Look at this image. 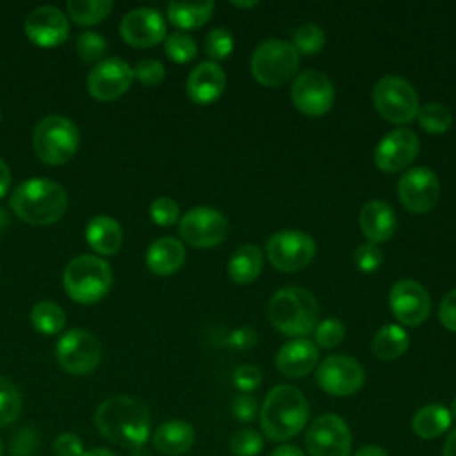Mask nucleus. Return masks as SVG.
I'll return each instance as SVG.
<instances>
[{
    "label": "nucleus",
    "mask_w": 456,
    "mask_h": 456,
    "mask_svg": "<svg viewBox=\"0 0 456 456\" xmlns=\"http://www.w3.org/2000/svg\"><path fill=\"white\" fill-rule=\"evenodd\" d=\"M269 319L280 333L303 338L319 324V303L306 289L285 287L273 294Z\"/></svg>",
    "instance_id": "20e7f679"
},
{
    "label": "nucleus",
    "mask_w": 456,
    "mask_h": 456,
    "mask_svg": "<svg viewBox=\"0 0 456 456\" xmlns=\"http://www.w3.org/2000/svg\"><path fill=\"white\" fill-rule=\"evenodd\" d=\"M30 322L37 333L43 335H55L59 333L66 324V314L61 305L43 299L34 305L30 310Z\"/></svg>",
    "instance_id": "7c9ffc66"
},
{
    "label": "nucleus",
    "mask_w": 456,
    "mask_h": 456,
    "mask_svg": "<svg viewBox=\"0 0 456 456\" xmlns=\"http://www.w3.org/2000/svg\"><path fill=\"white\" fill-rule=\"evenodd\" d=\"M226 86L224 69L212 61L200 62L187 77V96L198 105H208L221 98Z\"/></svg>",
    "instance_id": "412c9836"
},
{
    "label": "nucleus",
    "mask_w": 456,
    "mask_h": 456,
    "mask_svg": "<svg viewBox=\"0 0 456 456\" xmlns=\"http://www.w3.org/2000/svg\"><path fill=\"white\" fill-rule=\"evenodd\" d=\"M180 237L194 248H214L219 246L228 232L230 224L223 212L212 207H196L185 212L178 223Z\"/></svg>",
    "instance_id": "9d476101"
},
{
    "label": "nucleus",
    "mask_w": 456,
    "mask_h": 456,
    "mask_svg": "<svg viewBox=\"0 0 456 456\" xmlns=\"http://www.w3.org/2000/svg\"><path fill=\"white\" fill-rule=\"evenodd\" d=\"M410 337L399 324L381 326L372 338V351L379 360H395L406 353Z\"/></svg>",
    "instance_id": "c756f323"
},
{
    "label": "nucleus",
    "mask_w": 456,
    "mask_h": 456,
    "mask_svg": "<svg viewBox=\"0 0 456 456\" xmlns=\"http://www.w3.org/2000/svg\"><path fill=\"white\" fill-rule=\"evenodd\" d=\"M130 456H151V454H150V451H148L144 445H141V447L132 449V451H130Z\"/></svg>",
    "instance_id": "13d9d810"
},
{
    "label": "nucleus",
    "mask_w": 456,
    "mask_h": 456,
    "mask_svg": "<svg viewBox=\"0 0 456 456\" xmlns=\"http://www.w3.org/2000/svg\"><path fill=\"white\" fill-rule=\"evenodd\" d=\"M452 419L449 410L444 404L433 403V404H426L422 408H419L411 419V429L417 436L424 438V440H433L440 435H444L449 426H451Z\"/></svg>",
    "instance_id": "cd10ccee"
},
{
    "label": "nucleus",
    "mask_w": 456,
    "mask_h": 456,
    "mask_svg": "<svg viewBox=\"0 0 456 456\" xmlns=\"http://www.w3.org/2000/svg\"><path fill=\"white\" fill-rule=\"evenodd\" d=\"M23 27L27 37L41 48L59 46L69 36V23L66 14L53 5H41L30 11Z\"/></svg>",
    "instance_id": "aec40b11"
},
{
    "label": "nucleus",
    "mask_w": 456,
    "mask_h": 456,
    "mask_svg": "<svg viewBox=\"0 0 456 456\" xmlns=\"http://www.w3.org/2000/svg\"><path fill=\"white\" fill-rule=\"evenodd\" d=\"M0 456H2V444H0Z\"/></svg>",
    "instance_id": "680f3d73"
},
{
    "label": "nucleus",
    "mask_w": 456,
    "mask_h": 456,
    "mask_svg": "<svg viewBox=\"0 0 456 456\" xmlns=\"http://www.w3.org/2000/svg\"><path fill=\"white\" fill-rule=\"evenodd\" d=\"M84 452V444L75 433H62L53 440L55 456H82Z\"/></svg>",
    "instance_id": "49530a36"
},
{
    "label": "nucleus",
    "mask_w": 456,
    "mask_h": 456,
    "mask_svg": "<svg viewBox=\"0 0 456 456\" xmlns=\"http://www.w3.org/2000/svg\"><path fill=\"white\" fill-rule=\"evenodd\" d=\"M214 12V2H171L167 4V20L182 30L203 27Z\"/></svg>",
    "instance_id": "c85d7f7f"
},
{
    "label": "nucleus",
    "mask_w": 456,
    "mask_h": 456,
    "mask_svg": "<svg viewBox=\"0 0 456 456\" xmlns=\"http://www.w3.org/2000/svg\"><path fill=\"white\" fill-rule=\"evenodd\" d=\"M82 456H116V454L105 447H94V449L86 451Z\"/></svg>",
    "instance_id": "6e6d98bb"
},
{
    "label": "nucleus",
    "mask_w": 456,
    "mask_h": 456,
    "mask_svg": "<svg viewBox=\"0 0 456 456\" xmlns=\"http://www.w3.org/2000/svg\"><path fill=\"white\" fill-rule=\"evenodd\" d=\"M114 7L110 0H69L66 4L69 18L78 25L100 23Z\"/></svg>",
    "instance_id": "2f4dec72"
},
{
    "label": "nucleus",
    "mask_w": 456,
    "mask_h": 456,
    "mask_svg": "<svg viewBox=\"0 0 456 456\" xmlns=\"http://www.w3.org/2000/svg\"><path fill=\"white\" fill-rule=\"evenodd\" d=\"M308 413V401L299 388L276 385L260 408V428L269 440L285 442L306 426Z\"/></svg>",
    "instance_id": "f03ea898"
},
{
    "label": "nucleus",
    "mask_w": 456,
    "mask_h": 456,
    "mask_svg": "<svg viewBox=\"0 0 456 456\" xmlns=\"http://www.w3.org/2000/svg\"><path fill=\"white\" fill-rule=\"evenodd\" d=\"M185 262V248L175 237H160L146 251V265L159 276L175 274Z\"/></svg>",
    "instance_id": "393cba45"
},
{
    "label": "nucleus",
    "mask_w": 456,
    "mask_h": 456,
    "mask_svg": "<svg viewBox=\"0 0 456 456\" xmlns=\"http://www.w3.org/2000/svg\"><path fill=\"white\" fill-rule=\"evenodd\" d=\"M305 445L310 456H349L351 431L342 417L322 413L310 422Z\"/></svg>",
    "instance_id": "f8f14e48"
},
{
    "label": "nucleus",
    "mask_w": 456,
    "mask_h": 456,
    "mask_svg": "<svg viewBox=\"0 0 456 456\" xmlns=\"http://www.w3.org/2000/svg\"><path fill=\"white\" fill-rule=\"evenodd\" d=\"M107 52V41L103 36L93 30H86L77 39V53L84 62H100Z\"/></svg>",
    "instance_id": "4c0bfd02"
},
{
    "label": "nucleus",
    "mask_w": 456,
    "mask_h": 456,
    "mask_svg": "<svg viewBox=\"0 0 456 456\" xmlns=\"http://www.w3.org/2000/svg\"><path fill=\"white\" fill-rule=\"evenodd\" d=\"M317 385L330 395H351L356 394L365 381V370L362 363L346 354L326 356L315 372Z\"/></svg>",
    "instance_id": "4468645a"
},
{
    "label": "nucleus",
    "mask_w": 456,
    "mask_h": 456,
    "mask_svg": "<svg viewBox=\"0 0 456 456\" xmlns=\"http://www.w3.org/2000/svg\"><path fill=\"white\" fill-rule=\"evenodd\" d=\"M353 260H354L356 267H358L362 273H374V271H378V269L381 267V264H383V253H381V249L378 248V244L363 242V244H360V246L354 249Z\"/></svg>",
    "instance_id": "37998d69"
},
{
    "label": "nucleus",
    "mask_w": 456,
    "mask_h": 456,
    "mask_svg": "<svg viewBox=\"0 0 456 456\" xmlns=\"http://www.w3.org/2000/svg\"><path fill=\"white\" fill-rule=\"evenodd\" d=\"M134 78H137L142 86L153 87L159 86L166 77V68L157 59H142L132 68Z\"/></svg>",
    "instance_id": "79ce46f5"
},
{
    "label": "nucleus",
    "mask_w": 456,
    "mask_h": 456,
    "mask_svg": "<svg viewBox=\"0 0 456 456\" xmlns=\"http://www.w3.org/2000/svg\"><path fill=\"white\" fill-rule=\"evenodd\" d=\"M66 294L82 305H91L107 296L112 287L110 265L94 255H78L64 269Z\"/></svg>",
    "instance_id": "39448f33"
},
{
    "label": "nucleus",
    "mask_w": 456,
    "mask_h": 456,
    "mask_svg": "<svg viewBox=\"0 0 456 456\" xmlns=\"http://www.w3.org/2000/svg\"><path fill=\"white\" fill-rule=\"evenodd\" d=\"M98 431L121 447H141L150 436V411L135 397L112 395L94 411Z\"/></svg>",
    "instance_id": "f257e3e1"
},
{
    "label": "nucleus",
    "mask_w": 456,
    "mask_h": 456,
    "mask_svg": "<svg viewBox=\"0 0 456 456\" xmlns=\"http://www.w3.org/2000/svg\"><path fill=\"white\" fill-rule=\"evenodd\" d=\"M55 358L59 365L75 376H84L93 372L102 360V347L94 335L84 330L66 331L57 346Z\"/></svg>",
    "instance_id": "9b49d317"
},
{
    "label": "nucleus",
    "mask_w": 456,
    "mask_h": 456,
    "mask_svg": "<svg viewBox=\"0 0 456 456\" xmlns=\"http://www.w3.org/2000/svg\"><path fill=\"white\" fill-rule=\"evenodd\" d=\"M442 456H456V428L447 435L442 449Z\"/></svg>",
    "instance_id": "864d4df0"
},
{
    "label": "nucleus",
    "mask_w": 456,
    "mask_h": 456,
    "mask_svg": "<svg viewBox=\"0 0 456 456\" xmlns=\"http://www.w3.org/2000/svg\"><path fill=\"white\" fill-rule=\"evenodd\" d=\"M264 256L256 244H244L235 249L228 262V276L237 285H248L258 278Z\"/></svg>",
    "instance_id": "bb28decb"
},
{
    "label": "nucleus",
    "mask_w": 456,
    "mask_h": 456,
    "mask_svg": "<svg viewBox=\"0 0 456 456\" xmlns=\"http://www.w3.org/2000/svg\"><path fill=\"white\" fill-rule=\"evenodd\" d=\"M233 383L242 394H249V392H253L260 387L262 370L256 365H251V363L239 365L233 372Z\"/></svg>",
    "instance_id": "c03bdc74"
},
{
    "label": "nucleus",
    "mask_w": 456,
    "mask_h": 456,
    "mask_svg": "<svg viewBox=\"0 0 456 456\" xmlns=\"http://www.w3.org/2000/svg\"><path fill=\"white\" fill-rule=\"evenodd\" d=\"M119 32L130 46L150 48L166 39V20L155 9L137 7L123 16Z\"/></svg>",
    "instance_id": "6ab92c4d"
},
{
    "label": "nucleus",
    "mask_w": 456,
    "mask_h": 456,
    "mask_svg": "<svg viewBox=\"0 0 456 456\" xmlns=\"http://www.w3.org/2000/svg\"><path fill=\"white\" fill-rule=\"evenodd\" d=\"M397 196L408 212H429L440 196V182L436 173L426 166L406 169L397 182Z\"/></svg>",
    "instance_id": "2eb2a0df"
},
{
    "label": "nucleus",
    "mask_w": 456,
    "mask_h": 456,
    "mask_svg": "<svg viewBox=\"0 0 456 456\" xmlns=\"http://www.w3.org/2000/svg\"><path fill=\"white\" fill-rule=\"evenodd\" d=\"M36 449V435L32 429H23L12 440V454L16 456H30Z\"/></svg>",
    "instance_id": "8fccbe9b"
},
{
    "label": "nucleus",
    "mask_w": 456,
    "mask_h": 456,
    "mask_svg": "<svg viewBox=\"0 0 456 456\" xmlns=\"http://www.w3.org/2000/svg\"><path fill=\"white\" fill-rule=\"evenodd\" d=\"M372 103L383 119L395 125L413 121L420 109V100L413 86L395 75H387L376 82Z\"/></svg>",
    "instance_id": "6e6552de"
},
{
    "label": "nucleus",
    "mask_w": 456,
    "mask_h": 456,
    "mask_svg": "<svg viewBox=\"0 0 456 456\" xmlns=\"http://www.w3.org/2000/svg\"><path fill=\"white\" fill-rule=\"evenodd\" d=\"M388 305L394 317L404 326L422 324L431 312V299L428 290L424 285L410 278H403L392 285Z\"/></svg>",
    "instance_id": "f3484780"
},
{
    "label": "nucleus",
    "mask_w": 456,
    "mask_h": 456,
    "mask_svg": "<svg viewBox=\"0 0 456 456\" xmlns=\"http://www.w3.org/2000/svg\"><path fill=\"white\" fill-rule=\"evenodd\" d=\"M420 141L410 128H394L381 137L374 148L372 160L378 169L385 173H397L406 169L419 155Z\"/></svg>",
    "instance_id": "dca6fc26"
},
{
    "label": "nucleus",
    "mask_w": 456,
    "mask_h": 456,
    "mask_svg": "<svg viewBox=\"0 0 456 456\" xmlns=\"http://www.w3.org/2000/svg\"><path fill=\"white\" fill-rule=\"evenodd\" d=\"M80 134L77 125L64 116H46L34 128V150L50 166L69 162L78 148Z\"/></svg>",
    "instance_id": "423d86ee"
},
{
    "label": "nucleus",
    "mask_w": 456,
    "mask_h": 456,
    "mask_svg": "<svg viewBox=\"0 0 456 456\" xmlns=\"http://www.w3.org/2000/svg\"><path fill=\"white\" fill-rule=\"evenodd\" d=\"M449 413H451V419H454V420H456V397H454V401H452V404H451Z\"/></svg>",
    "instance_id": "052dcab7"
},
{
    "label": "nucleus",
    "mask_w": 456,
    "mask_h": 456,
    "mask_svg": "<svg viewBox=\"0 0 456 456\" xmlns=\"http://www.w3.org/2000/svg\"><path fill=\"white\" fill-rule=\"evenodd\" d=\"M417 119H419V125L428 134H435V135L447 132L451 128V123H452V116H451L449 107L444 105V103H438V102H429V103L422 105L419 109Z\"/></svg>",
    "instance_id": "473e14b6"
},
{
    "label": "nucleus",
    "mask_w": 456,
    "mask_h": 456,
    "mask_svg": "<svg viewBox=\"0 0 456 456\" xmlns=\"http://www.w3.org/2000/svg\"><path fill=\"white\" fill-rule=\"evenodd\" d=\"M196 438V431L194 428L180 419H171L162 422L153 436H151V444L153 447L167 456H178L187 452Z\"/></svg>",
    "instance_id": "b1692460"
},
{
    "label": "nucleus",
    "mask_w": 456,
    "mask_h": 456,
    "mask_svg": "<svg viewBox=\"0 0 456 456\" xmlns=\"http://www.w3.org/2000/svg\"><path fill=\"white\" fill-rule=\"evenodd\" d=\"M164 52L173 62L185 64L196 57L198 46H196V41L189 34L173 32V34L166 36V39H164Z\"/></svg>",
    "instance_id": "c9c22d12"
},
{
    "label": "nucleus",
    "mask_w": 456,
    "mask_h": 456,
    "mask_svg": "<svg viewBox=\"0 0 456 456\" xmlns=\"http://www.w3.org/2000/svg\"><path fill=\"white\" fill-rule=\"evenodd\" d=\"M324 43H326L324 30L314 23H305L297 27L292 34V46L296 48L297 53H303V55L319 53L324 48Z\"/></svg>",
    "instance_id": "72a5a7b5"
},
{
    "label": "nucleus",
    "mask_w": 456,
    "mask_h": 456,
    "mask_svg": "<svg viewBox=\"0 0 456 456\" xmlns=\"http://www.w3.org/2000/svg\"><path fill=\"white\" fill-rule=\"evenodd\" d=\"M315 240L299 230H281L269 237L265 255L274 269L294 273L306 267L315 256Z\"/></svg>",
    "instance_id": "1a4fd4ad"
},
{
    "label": "nucleus",
    "mask_w": 456,
    "mask_h": 456,
    "mask_svg": "<svg viewBox=\"0 0 456 456\" xmlns=\"http://www.w3.org/2000/svg\"><path fill=\"white\" fill-rule=\"evenodd\" d=\"M9 205L25 223L45 226L62 217L68 207V198L57 182L48 178H30L14 189Z\"/></svg>",
    "instance_id": "7ed1b4c3"
},
{
    "label": "nucleus",
    "mask_w": 456,
    "mask_h": 456,
    "mask_svg": "<svg viewBox=\"0 0 456 456\" xmlns=\"http://www.w3.org/2000/svg\"><path fill=\"white\" fill-rule=\"evenodd\" d=\"M258 342V337H256V331L251 328V326H240V328H235L233 331H230V335L226 337V346L230 349H235V351H248V349H253Z\"/></svg>",
    "instance_id": "a18cd8bd"
},
{
    "label": "nucleus",
    "mask_w": 456,
    "mask_h": 456,
    "mask_svg": "<svg viewBox=\"0 0 456 456\" xmlns=\"http://www.w3.org/2000/svg\"><path fill=\"white\" fill-rule=\"evenodd\" d=\"M134 80L132 68L119 57L102 59L87 75V91L100 102H110L125 94Z\"/></svg>",
    "instance_id": "a211bd4d"
},
{
    "label": "nucleus",
    "mask_w": 456,
    "mask_h": 456,
    "mask_svg": "<svg viewBox=\"0 0 456 456\" xmlns=\"http://www.w3.org/2000/svg\"><path fill=\"white\" fill-rule=\"evenodd\" d=\"M438 321L445 330L456 331V289L447 292L440 301Z\"/></svg>",
    "instance_id": "09e8293b"
},
{
    "label": "nucleus",
    "mask_w": 456,
    "mask_h": 456,
    "mask_svg": "<svg viewBox=\"0 0 456 456\" xmlns=\"http://www.w3.org/2000/svg\"><path fill=\"white\" fill-rule=\"evenodd\" d=\"M290 100L301 114L317 118L333 107L335 87L322 71L306 69L292 80Z\"/></svg>",
    "instance_id": "ddd939ff"
},
{
    "label": "nucleus",
    "mask_w": 456,
    "mask_h": 456,
    "mask_svg": "<svg viewBox=\"0 0 456 456\" xmlns=\"http://www.w3.org/2000/svg\"><path fill=\"white\" fill-rule=\"evenodd\" d=\"M11 180H12V176H11L9 166L0 159V198H4L9 192Z\"/></svg>",
    "instance_id": "3c124183"
},
{
    "label": "nucleus",
    "mask_w": 456,
    "mask_h": 456,
    "mask_svg": "<svg viewBox=\"0 0 456 456\" xmlns=\"http://www.w3.org/2000/svg\"><path fill=\"white\" fill-rule=\"evenodd\" d=\"M319 362V349L308 338H292L280 347L274 363L287 378H303L315 369Z\"/></svg>",
    "instance_id": "4be33fe9"
},
{
    "label": "nucleus",
    "mask_w": 456,
    "mask_h": 456,
    "mask_svg": "<svg viewBox=\"0 0 456 456\" xmlns=\"http://www.w3.org/2000/svg\"><path fill=\"white\" fill-rule=\"evenodd\" d=\"M7 226H9V216H7V212L0 207V233L5 232Z\"/></svg>",
    "instance_id": "4d7b16f0"
},
{
    "label": "nucleus",
    "mask_w": 456,
    "mask_h": 456,
    "mask_svg": "<svg viewBox=\"0 0 456 456\" xmlns=\"http://www.w3.org/2000/svg\"><path fill=\"white\" fill-rule=\"evenodd\" d=\"M299 66V53L285 39L262 41L249 61L253 78L267 87H276L292 78Z\"/></svg>",
    "instance_id": "0eeeda50"
},
{
    "label": "nucleus",
    "mask_w": 456,
    "mask_h": 456,
    "mask_svg": "<svg viewBox=\"0 0 456 456\" xmlns=\"http://www.w3.org/2000/svg\"><path fill=\"white\" fill-rule=\"evenodd\" d=\"M269 456H306V454L296 445H280Z\"/></svg>",
    "instance_id": "603ef678"
},
{
    "label": "nucleus",
    "mask_w": 456,
    "mask_h": 456,
    "mask_svg": "<svg viewBox=\"0 0 456 456\" xmlns=\"http://www.w3.org/2000/svg\"><path fill=\"white\" fill-rule=\"evenodd\" d=\"M344 337H346V326L338 319H324L314 330V338H315L314 344L324 349L337 347L344 340Z\"/></svg>",
    "instance_id": "58836bf2"
},
{
    "label": "nucleus",
    "mask_w": 456,
    "mask_h": 456,
    "mask_svg": "<svg viewBox=\"0 0 456 456\" xmlns=\"http://www.w3.org/2000/svg\"><path fill=\"white\" fill-rule=\"evenodd\" d=\"M203 50L212 59V62L224 61L233 52V36L223 27L212 28L205 37Z\"/></svg>",
    "instance_id": "e433bc0d"
},
{
    "label": "nucleus",
    "mask_w": 456,
    "mask_h": 456,
    "mask_svg": "<svg viewBox=\"0 0 456 456\" xmlns=\"http://www.w3.org/2000/svg\"><path fill=\"white\" fill-rule=\"evenodd\" d=\"M150 217L159 226H171L180 217V207L173 198L162 196L150 205Z\"/></svg>",
    "instance_id": "a19ab883"
},
{
    "label": "nucleus",
    "mask_w": 456,
    "mask_h": 456,
    "mask_svg": "<svg viewBox=\"0 0 456 456\" xmlns=\"http://www.w3.org/2000/svg\"><path fill=\"white\" fill-rule=\"evenodd\" d=\"M358 223L363 237L372 244H379L394 235L397 219L394 208L387 201L369 200L360 210Z\"/></svg>",
    "instance_id": "5701e85b"
},
{
    "label": "nucleus",
    "mask_w": 456,
    "mask_h": 456,
    "mask_svg": "<svg viewBox=\"0 0 456 456\" xmlns=\"http://www.w3.org/2000/svg\"><path fill=\"white\" fill-rule=\"evenodd\" d=\"M353 456H388V454L385 452V449H381L378 445H365V447L358 449Z\"/></svg>",
    "instance_id": "5fc2aeb1"
},
{
    "label": "nucleus",
    "mask_w": 456,
    "mask_h": 456,
    "mask_svg": "<svg viewBox=\"0 0 456 456\" xmlns=\"http://www.w3.org/2000/svg\"><path fill=\"white\" fill-rule=\"evenodd\" d=\"M264 438L255 429H240L230 438V451L235 456H256L262 451Z\"/></svg>",
    "instance_id": "ea45409f"
},
{
    "label": "nucleus",
    "mask_w": 456,
    "mask_h": 456,
    "mask_svg": "<svg viewBox=\"0 0 456 456\" xmlns=\"http://www.w3.org/2000/svg\"><path fill=\"white\" fill-rule=\"evenodd\" d=\"M86 240L96 253L109 256L119 251L123 232L116 219L109 216H96L87 223Z\"/></svg>",
    "instance_id": "a878e982"
},
{
    "label": "nucleus",
    "mask_w": 456,
    "mask_h": 456,
    "mask_svg": "<svg viewBox=\"0 0 456 456\" xmlns=\"http://www.w3.org/2000/svg\"><path fill=\"white\" fill-rule=\"evenodd\" d=\"M21 411V394L5 376H0V428L9 426Z\"/></svg>",
    "instance_id": "f704fd0d"
},
{
    "label": "nucleus",
    "mask_w": 456,
    "mask_h": 456,
    "mask_svg": "<svg viewBox=\"0 0 456 456\" xmlns=\"http://www.w3.org/2000/svg\"><path fill=\"white\" fill-rule=\"evenodd\" d=\"M256 4H258V2H235V0L232 2L233 7H255Z\"/></svg>",
    "instance_id": "bf43d9fd"
},
{
    "label": "nucleus",
    "mask_w": 456,
    "mask_h": 456,
    "mask_svg": "<svg viewBox=\"0 0 456 456\" xmlns=\"http://www.w3.org/2000/svg\"><path fill=\"white\" fill-rule=\"evenodd\" d=\"M232 411L240 422H251L256 417V411H258L256 399L249 394H240L233 399Z\"/></svg>",
    "instance_id": "de8ad7c7"
}]
</instances>
